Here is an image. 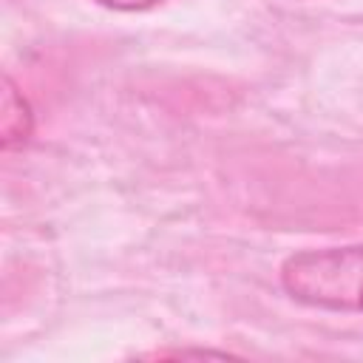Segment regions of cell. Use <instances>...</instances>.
Instances as JSON below:
<instances>
[{
	"instance_id": "7a4b0ae2",
	"label": "cell",
	"mask_w": 363,
	"mask_h": 363,
	"mask_svg": "<svg viewBox=\"0 0 363 363\" xmlns=\"http://www.w3.org/2000/svg\"><path fill=\"white\" fill-rule=\"evenodd\" d=\"M34 130V113L28 99L17 91V85L3 77V91H0V145L6 150L26 145Z\"/></svg>"
},
{
	"instance_id": "3957f363",
	"label": "cell",
	"mask_w": 363,
	"mask_h": 363,
	"mask_svg": "<svg viewBox=\"0 0 363 363\" xmlns=\"http://www.w3.org/2000/svg\"><path fill=\"white\" fill-rule=\"evenodd\" d=\"M105 9H113V11H145V9H153L156 3L162 0H94Z\"/></svg>"
},
{
	"instance_id": "6da1fadb",
	"label": "cell",
	"mask_w": 363,
	"mask_h": 363,
	"mask_svg": "<svg viewBox=\"0 0 363 363\" xmlns=\"http://www.w3.org/2000/svg\"><path fill=\"white\" fill-rule=\"evenodd\" d=\"M281 286L298 303L326 312H363V244L303 250L281 264Z\"/></svg>"
}]
</instances>
